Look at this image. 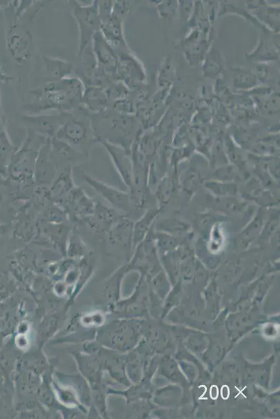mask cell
I'll return each mask as SVG.
<instances>
[{"mask_svg": "<svg viewBox=\"0 0 280 419\" xmlns=\"http://www.w3.org/2000/svg\"><path fill=\"white\" fill-rule=\"evenodd\" d=\"M14 82L12 76L5 73L1 68H0V84H8Z\"/></svg>", "mask_w": 280, "mask_h": 419, "instance_id": "cell-30", "label": "cell"}, {"mask_svg": "<svg viewBox=\"0 0 280 419\" xmlns=\"http://www.w3.org/2000/svg\"><path fill=\"white\" fill-rule=\"evenodd\" d=\"M85 85L75 75L58 81L47 82L30 91L31 99L23 106V113L40 115L49 111L71 112L81 106Z\"/></svg>", "mask_w": 280, "mask_h": 419, "instance_id": "cell-1", "label": "cell"}, {"mask_svg": "<svg viewBox=\"0 0 280 419\" xmlns=\"http://www.w3.org/2000/svg\"><path fill=\"white\" fill-rule=\"evenodd\" d=\"M175 3V1L160 2L157 5L159 15L164 19L175 16L178 13V2Z\"/></svg>", "mask_w": 280, "mask_h": 419, "instance_id": "cell-26", "label": "cell"}, {"mask_svg": "<svg viewBox=\"0 0 280 419\" xmlns=\"http://www.w3.org/2000/svg\"><path fill=\"white\" fill-rule=\"evenodd\" d=\"M117 57L118 82L123 83L131 91L142 86L146 80L144 69L130 49L114 51Z\"/></svg>", "mask_w": 280, "mask_h": 419, "instance_id": "cell-7", "label": "cell"}, {"mask_svg": "<svg viewBox=\"0 0 280 419\" xmlns=\"http://www.w3.org/2000/svg\"><path fill=\"white\" fill-rule=\"evenodd\" d=\"M11 230V225L9 223L0 224V237L8 235Z\"/></svg>", "mask_w": 280, "mask_h": 419, "instance_id": "cell-31", "label": "cell"}, {"mask_svg": "<svg viewBox=\"0 0 280 419\" xmlns=\"http://www.w3.org/2000/svg\"><path fill=\"white\" fill-rule=\"evenodd\" d=\"M156 215V211H149L138 221L133 223L134 248L144 240Z\"/></svg>", "mask_w": 280, "mask_h": 419, "instance_id": "cell-24", "label": "cell"}, {"mask_svg": "<svg viewBox=\"0 0 280 419\" xmlns=\"http://www.w3.org/2000/svg\"><path fill=\"white\" fill-rule=\"evenodd\" d=\"M222 398L225 400H227L229 396V389L227 386H224L222 387L221 390Z\"/></svg>", "mask_w": 280, "mask_h": 419, "instance_id": "cell-33", "label": "cell"}, {"mask_svg": "<svg viewBox=\"0 0 280 419\" xmlns=\"http://www.w3.org/2000/svg\"><path fill=\"white\" fill-rule=\"evenodd\" d=\"M88 249L87 245L83 241L82 237L79 236L76 228H72L68 235L66 248L68 255L78 256L86 253Z\"/></svg>", "mask_w": 280, "mask_h": 419, "instance_id": "cell-25", "label": "cell"}, {"mask_svg": "<svg viewBox=\"0 0 280 419\" xmlns=\"http://www.w3.org/2000/svg\"><path fill=\"white\" fill-rule=\"evenodd\" d=\"M82 177L86 182L112 208L119 212L125 213L130 211L133 204L130 193L122 191L93 176L83 171Z\"/></svg>", "mask_w": 280, "mask_h": 419, "instance_id": "cell-9", "label": "cell"}, {"mask_svg": "<svg viewBox=\"0 0 280 419\" xmlns=\"http://www.w3.org/2000/svg\"><path fill=\"white\" fill-rule=\"evenodd\" d=\"M47 139L27 130L24 141L18 147L12 158L6 178L21 189L34 190L36 160L40 149Z\"/></svg>", "mask_w": 280, "mask_h": 419, "instance_id": "cell-3", "label": "cell"}, {"mask_svg": "<svg viewBox=\"0 0 280 419\" xmlns=\"http://www.w3.org/2000/svg\"><path fill=\"white\" fill-rule=\"evenodd\" d=\"M12 1H6V0H0V9L9 7Z\"/></svg>", "mask_w": 280, "mask_h": 419, "instance_id": "cell-34", "label": "cell"}, {"mask_svg": "<svg viewBox=\"0 0 280 419\" xmlns=\"http://www.w3.org/2000/svg\"><path fill=\"white\" fill-rule=\"evenodd\" d=\"M113 3L112 0H105V1H99L98 0V8H99V14L101 23L107 21L111 15L113 8Z\"/></svg>", "mask_w": 280, "mask_h": 419, "instance_id": "cell-28", "label": "cell"}, {"mask_svg": "<svg viewBox=\"0 0 280 419\" xmlns=\"http://www.w3.org/2000/svg\"><path fill=\"white\" fill-rule=\"evenodd\" d=\"M52 138L66 143L88 158L93 145L97 143L90 112L81 106L67 112L64 120Z\"/></svg>", "mask_w": 280, "mask_h": 419, "instance_id": "cell-4", "label": "cell"}, {"mask_svg": "<svg viewBox=\"0 0 280 419\" xmlns=\"http://www.w3.org/2000/svg\"><path fill=\"white\" fill-rule=\"evenodd\" d=\"M233 87L238 91H251L258 86L259 80L253 71L243 68L232 69Z\"/></svg>", "mask_w": 280, "mask_h": 419, "instance_id": "cell-21", "label": "cell"}, {"mask_svg": "<svg viewBox=\"0 0 280 419\" xmlns=\"http://www.w3.org/2000/svg\"><path fill=\"white\" fill-rule=\"evenodd\" d=\"M175 80L174 62L170 54L167 55L159 68L157 86L161 91H168Z\"/></svg>", "mask_w": 280, "mask_h": 419, "instance_id": "cell-22", "label": "cell"}, {"mask_svg": "<svg viewBox=\"0 0 280 419\" xmlns=\"http://www.w3.org/2000/svg\"><path fill=\"white\" fill-rule=\"evenodd\" d=\"M97 143L104 147L120 177L122 178L125 184L131 190L133 186V171L131 151H127L103 141H99Z\"/></svg>", "mask_w": 280, "mask_h": 419, "instance_id": "cell-10", "label": "cell"}, {"mask_svg": "<svg viewBox=\"0 0 280 419\" xmlns=\"http://www.w3.org/2000/svg\"><path fill=\"white\" fill-rule=\"evenodd\" d=\"M264 110L269 114L279 110V98L277 94L270 96L266 100L264 104Z\"/></svg>", "mask_w": 280, "mask_h": 419, "instance_id": "cell-29", "label": "cell"}, {"mask_svg": "<svg viewBox=\"0 0 280 419\" xmlns=\"http://www.w3.org/2000/svg\"><path fill=\"white\" fill-rule=\"evenodd\" d=\"M125 19L126 17L112 12L110 18L101 25V33L114 51L129 49L124 33Z\"/></svg>", "mask_w": 280, "mask_h": 419, "instance_id": "cell-12", "label": "cell"}, {"mask_svg": "<svg viewBox=\"0 0 280 419\" xmlns=\"http://www.w3.org/2000/svg\"><path fill=\"white\" fill-rule=\"evenodd\" d=\"M223 68L224 62L220 53L214 49L209 50L204 59V75L207 78H216Z\"/></svg>", "mask_w": 280, "mask_h": 419, "instance_id": "cell-23", "label": "cell"}, {"mask_svg": "<svg viewBox=\"0 0 280 419\" xmlns=\"http://www.w3.org/2000/svg\"><path fill=\"white\" fill-rule=\"evenodd\" d=\"M210 395L212 399L216 400L218 397V388L214 385L212 387L210 391Z\"/></svg>", "mask_w": 280, "mask_h": 419, "instance_id": "cell-32", "label": "cell"}, {"mask_svg": "<svg viewBox=\"0 0 280 419\" xmlns=\"http://www.w3.org/2000/svg\"><path fill=\"white\" fill-rule=\"evenodd\" d=\"M43 60L49 75L48 82L69 77L74 73V64L65 60L46 56Z\"/></svg>", "mask_w": 280, "mask_h": 419, "instance_id": "cell-19", "label": "cell"}, {"mask_svg": "<svg viewBox=\"0 0 280 419\" xmlns=\"http://www.w3.org/2000/svg\"><path fill=\"white\" fill-rule=\"evenodd\" d=\"M246 3L249 11L256 14L255 19L269 31L278 33L279 30V8L262 1Z\"/></svg>", "mask_w": 280, "mask_h": 419, "instance_id": "cell-16", "label": "cell"}, {"mask_svg": "<svg viewBox=\"0 0 280 419\" xmlns=\"http://www.w3.org/2000/svg\"><path fill=\"white\" fill-rule=\"evenodd\" d=\"M92 129L97 143L103 141L127 151L140 134V126L135 115H126L111 108L90 112Z\"/></svg>", "mask_w": 280, "mask_h": 419, "instance_id": "cell-2", "label": "cell"}, {"mask_svg": "<svg viewBox=\"0 0 280 419\" xmlns=\"http://www.w3.org/2000/svg\"><path fill=\"white\" fill-rule=\"evenodd\" d=\"M194 3L192 1L178 2V14L182 21H188L192 16Z\"/></svg>", "mask_w": 280, "mask_h": 419, "instance_id": "cell-27", "label": "cell"}, {"mask_svg": "<svg viewBox=\"0 0 280 419\" xmlns=\"http://www.w3.org/2000/svg\"><path fill=\"white\" fill-rule=\"evenodd\" d=\"M45 5L44 2L36 1V4L21 16L14 14L8 19L5 45L12 59L18 64L28 62L32 56L34 40L29 28L27 19H33Z\"/></svg>", "mask_w": 280, "mask_h": 419, "instance_id": "cell-5", "label": "cell"}, {"mask_svg": "<svg viewBox=\"0 0 280 419\" xmlns=\"http://www.w3.org/2000/svg\"><path fill=\"white\" fill-rule=\"evenodd\" d=\"M108 243L112 247L131 249L133 246V222L124 215L106 233Z\"/></svg>", "mask_w": 280, "mask_h": 419, "instance_id": "cell-14", "label": "cell"}, {"mask_svg": "<svg viewBox=\"0 0 280 419\" xmlns=\"http://www.w3.org/2000/svg\"><path fill=\"white\" fill-rule=\"evenodd\" d=\"M57 204L65 211L68 219L84 222L94 213L97 202L89 197L83 188L75 186Z\"/></svg>", "mask_w": 280, "mask_h": 419, "instance_id": "cell-8", "label": "cell"}, {"mask_svg": "<svg viewBox=\"0 0 280 419\" xmlns=\"http://www.w3.org/2000/svg\"><path fill=\"white\" fill-rule=\"evenodd\" d=\"M110 102L104 88L96 86H85L81 106L90 112H101L109 107Z\"/></svg>", "mask_w": 280, "mask_h": 419, "instance_id": "cell-17", "label": "cell"}, {"mask_svg": "<svg viewBox=\"0 0 280 419\" xmlns=\"http://www.w3.org/2000/svg\"><path fill=\"white\" fill-rule=\"evenodd\" d=\"M68 5L78 27L79 56L92 45L94 36L101 29L98 0H94L87 5H81L77 1H69Z\"/></svg>", "mask_w": 280, "mask_h": 419, "instance_id": "cell-6", "label": "cell"}, {"mask_svg": "<svg viewBox=\"0 0 280 419\" xmlns=\"http://www.w3.org/2000/svg\"><path fill=\"white\" fill-rule=\"evenodd\" d=\"M58 169L51 158L49 138L40 149L36 163L34 182L36 185L50 186L56 175Z\"/></svg>", "mask_w": 280, "mask_h": 419, "instance_id": "cell-13", "label": "cell"}, {"mask_svg": "<svg viewBox=\"0 0 280 419\" xmlns=\"http://www.w3.org/2000/svg\"><path fill=\"white\" fill-rule=\"evenodd\" d=\"M123 216L124 215L114 208L105 206L101 202H97L94 213L84 223L96 233L106 235L112 226Z\"/></svg>", "mask_w": 280, "mask_h": 419, "instance_id": "cell-11", "label": "cell"}, {"mask_svg": "<svg viewBox=\"0 0 280 419\" xmlns=\"http://www.w3.org/2000/svg\"><path fill=\"white\" fill-rule=\"evenodd\" d=\"M272 32H263L255 49L247 54V60L258 63L277 60L279 57V40L270 35Z\"/></svg>", "mask_w": 280, "mask_h": 419, "instance_id": "cell-15", "label": "cell"}, {"mask_svg": "<svg viewBox=\"0 0 280 419\" xmlns=\"http://www.w3.org/2000/svg\"><path fill=\"white\" fill-rule=\"evenodd\" d=\"M12 141L7 129L0 131V176L6 178L12 158L17 149Z\"/></svg>", "mask_w": 280, "mask_h": 419, "instance_id": "cell-20", "label": "cell"}, {"mask_svg": "<svg viewBox=\"0 0 280 419\" xmlns=\"http://www.w3.org/2000/svg\"><path fill=\"white\" fill-rule=\"evenodd\" d=\"M73 169L69 168L58 171L50 184V195L53 203L58 204L76 186L73 178Z\"/></svg>", "mask_w": 280, "mask_h": 419, "instance_id": "cell-18", "label": "cell"}]
</instances>
